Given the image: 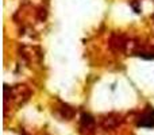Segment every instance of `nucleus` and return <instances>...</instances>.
Masks as SVG:
<instances>
[{
  "label": "nucleus",
  "instance_id": "obj_3",
  "mask_svg": "<svg viewBox=\"0 0 154 135\" xmlns=\"http://www.w3.org/2000/svg\"><path fill=\"white\" fill-rule=\"evenodd\" d=\"M80 127H81V130L84 131V133H87V135L93 134L95 133V128H96L95 118L91 114H87V112L81 114V116H80Z\"/></svg>",
  "mask_w": 154,
  "mask_h": 135
},
{
  "label": "nucleus",
  "instance_id": "obj_5",
  "mask_svg": "<svg viewBox=\"0 0 154 135\" xmlns=\"http://www.w3.org/2000/svg\"><path fill=\"white\" fill-rule=\"evenodd\" d=\"M57 109H58V115L62 120H70L76 114V109L66 103H60V107Z\"/></svg>",
  "mask_w": 154,
  "mask_h": 135
},
{
  "label": "nucleus",
  "instance_id": "obj_1",
  "mask_svg": "<svg viewBox=\"0 0 154 135\" xmlns=\"http://www.w3.org/2000/svg\"><path fill=\"white\" fill-rule=\"evenodd\" d=\"M31 89L24 84H18V85H5L4 87V104L10 101L11 104L19 107L23 106L31 96Z\"/></svg>",
  "mask_w": 154,
  "mask_h": 135
},
{
  "label": "nucleus",
  "instance_id": "obj_2",
  "mask_svg": "<svg viewBox=\"0 0 154 135\" xmlns=\"http://www.w3.org/2000/svg\"><path fill=\"white\" fill-rule=\"evenodd\" d=\"M123 119L119 114L116 112H109V114H106L103 116H100L99 119V123H100V127L106 131H112L116 127H119L122 124Z\"/></svg>",
  "mask_w": 154,
  "mask_h": 135
},
{
  "label": "nucleus",
  "instance_id": "obj_4",
  "mask_svg": "<svg viewBox=\"0 0 154 135\" xmlns=\"http://www.w3.org/2000/svg\"><path fill=\"white\" fill-rule=\"evenodd\" d=\"M137 126L138 127H146V128H153L154 127V109L147 108L143 111L137 119Z\"/></svg>",
  "mask_w": 154,
  "mask_h": 135
},
{
  "label": "nucleus",
  "instance_id": "obj_6",
  "mask_svg": "<svg viewBox=\"0 0 154 135\" xmlns=\"http://www.w3.org/2000/svg\"><path fill=\"white\" fill-rule=\"evenodd\" d=\"M153 19H154V15H153Z\"/></svg>",
  "mask_w": 154,
  "mask_h": 135
}]
</instances>
